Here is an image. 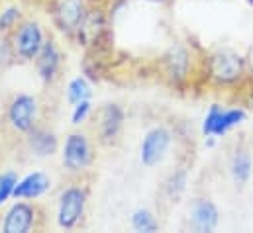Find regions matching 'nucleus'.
<instances>
[{"mask_svg": "<svg viewBox=\"0 0 253 233\" xmlns=\"http://www.w3.org/2000/svg\"><path fill=\"white\" fill-rule=\"evenodd\" d=\"M86 204H88V190L75 182L65 186L59 194L57 200V210H55V222L61 230H75L86 212Z\"/></svg>", "mask_w": 253, "mask_h": 233, "instance_id": "1", "label": "nucleus"}, {"mask_svg": "<svg viewBox=\"0 0 253 233\" xmlns=\"http://www.w3.org/2000/svg\"><path fill=\"white\" fill-rule=\"evenodd\" d=\"M12 51L22 61H36L38 53L42 51L47 36L43 32V26L38 20H22L14 32H12Z\"/></svg>", "mask_w": 253, "mask_h": 233, "instance_id": "2", "label": "nucleus"}, {"mask_svg": "<svg viewBox=\"0 0 253 233\" xmlns=\"http://www.w3.org/2000/svg\"><path fill=\"white\" fill-rule=\"evenodd\" d=\"M61 161L71 175H81L86 169H90L94 161V149L86 133L73 131L65 137L63 145H61Z\"/></svg>", "mask_w": 253, "mask_h": 233, "instance_id": "3", "label": "nucleus"}, {"mask_svg": "<svg viewBox=\"0 0 253 233\" xmlns=\"http://www.w3.org/2000/svg\"><path fill=\"white\" fill-rule=\"evenodd\" d=\"M38 98L32 94H16L6 110V119L8 125L16 131V133H24L28 135L36 125H38Z\"/></svg>", "mask_w": 253, "mask_h": 233, "instance_id": "4", "label": "nucleus"}, {"mask_svg": "<svg viewBox=\"0 0 253 233\" xmlns=\"http://www.w3.org/2000/svg\"><path fill=\"white\" fill-rule=\"evenodd\" d=\"M246 61L234 51H216L208 59V75L218 84H234L244 77Z\"/></svg>", "mask_w": 253, "mask_h": 233, "instance_id": "5", "label": "nucleus"}, {"mask_svg": "<svg viewBox=\"0 0 253 233\" xmlns=\"http://www.w3.org/2000/svg\"><path fill=\"white\" fill-rule=\"evenodd\" d=\"M246 119L244 108H222L220 104H212L202 121L204 137H222L230 129L238 127Z\"/></svg>", "mask_w": 253, "mask_h": 233, "instance_id": "6", "label": "nucleus"}, {"mask_svg": "<svg viewBox=\"0 0 253 233\" xmlns=\"http://www.w3.org/2000/svg\"><path fill=\"white\" fill-rule=\"evenodd\" d=\"M171 141H173V135L167 127H153L149 129L143 139H141V145H139V161L143 167H155L159 165L167 153H169V147H171Z\"/></svg>", "mask_w": 253, "mask_h": 233, "instance_id": "7", "label": "nucleus"}, {"mask_svg": "<svg viewBox=\"0 0 253 233\" xmlns=\"http://www.w3.org/2000/svg\"><path fill=\"white\" fill-rule=\"evenodd\" d=\"M38 206L30 200H16L0 220V230L4 233H30L36 230Z\"/></svg>", "mask_w": 253, "mask_h": 233, "instance_id": "8", "label": "nucleus"}, {"mask_svg": "<svg viewBox=\"0 0 253 233\" xmlns=\"http://www.w3.org/2000/svg\"><path fill=\"white\" fill-rule=\"evenodd\" d=\"M86 12H88L86 0H57L53 6V20L65 36L75 38Z\"/></svg>", "mask_w": 253, "mask_h": 233, "instance_id": "9", "label": "nucleus"}, {"mask_svg": "<svg viewBox=\"0 0 253 233\" xmlns=\"http://www.w3.org/2000/svg\"><path fill=\"white\" fill-rule=\"evenodd\" d=\"M34 63H36L38 75H40V78L43 82H47V84L55 82L57 77H59L61 65H63V55H61V49H59L57 41L51 39V38H47L45 43H43V47H42V51L38 53V57H36Z\"/></svg>", "mask_w": 253, "mask_h": 233, "instance_id": "10", "label": "nucleus"}, {"mask_svg": "<svg viewBox=\"0 0 253 233\" xmlns=\"http://www.w3.org/2000/svg\"><path fill=\"white\" fill-rule=\"evenodd\" d=\"M51 188V178L43 171H34L18 178L14 188V200H38Z\"/></svg>", "mask_w": 253, "mask_h": 233, "instance_id": "11", "label": "nucleus"}, {"mask_svg": "<svg viewBox=\"0 0 253 233\" xmlns=\"http://www.w3.org/2000/svg\"><path fill=\"white\" fill-rule=\"evenodd\" d=\"M124 127V112L118 104H106L98 114V139L106 145L114 143Z\"/></svg>", "mask_w": 253, "mask_h": 233, "instance_id": "12", "label": "nucleus"}, {"mask_svg": "<svg viewBox=\"0 0 253 233\" xmlns=\"http://www.w3.org/2000/svg\"><path fill=\"white\" fill-rule=\"evenodd\" d=\"M218 222H220L218 208L210 200H204V198L194 200L190 208V226L196 232H214Z\"/></svg>", "mask_w": 253, "mask_h": 233, "instance_id": "13", "label": "nucleus"}, {"mask_svg": "<svg viewBox=\"0 0 253 233\" xmlns=\"http://www.w3.org/2000/svg\"><path fill=\"white\" fill-rule=\"evenodd\" d=\"M104 28H106V22H104V14L102 10H90L86 12L83 24L79 26L75 38L83 43V45H94L100 36L104 34Z\"/></svg>", "mask_w": 253, "mask_h": 233, "instance_id": "14", "label": "nucleus"}, {"mask_svg": "<svg viewBox=\"0 0 253 233\" xmlns=\"http://www.w3.org/2000/svg\"><path fill=\"white\" fill-rule=\"evenodd\" d=\"M26 141H28L30 151H32L36 157H51V155L57 151V147H59L55 133H51V131H47V129H42V127H38V125L28 133Z\"/></svg>", "mask_w": 253, "mask_h": 233, "instance_id": "15", "label": "nucleus"}, {"mask_svg": "<svg viewBox=\"0 0 253 233\" xmlns=\"http://www.w3.org/2000/svg\"><path fill=\"white\" fill-rule=\"evenodd\" d=\"M65 94H67V102L71 106H75V104H79L83 100H90L92 90H90V84H88V80L84 77H75L73 80H69Z\"/></svg>", "mask_w": 253, "mask_h": 233, "instance_id": "16", "label": "nucleus"}, {"mask_svg": "<svg viewBox=\"0 0 253 233\" xmlns=\"http://www.w3.org/2000/svg\"><path fill=\"white\" fill-rule=\"evenodd\" d=\"M230 171H232V176H234V180L238 184H246L250 175H252V159H250V155L244 153V151L236 153L234 159H232Z\"/></svg>", "mask_w": 253, "mask_h": 233, "instance_id": "17", "label": "nucleus"}, {"mask_svg": "<svg viewBox=\"0 0 253 233\" xmlns=\"http://www.w3.org/2000/svg\"><path fill=\"white\" fill-rule=\"evenodd\" d=\"M131 228L135 230V232H143V233H153L159 230V224H157V220H155V216L149 212V210H145V208H139V210H135L133 214H131Z\"/></svg>", "mask_w": 253, "mask_h": 233, "instance_id": "18", "label": "nucleus"}, {"mask_svg": "<svg viewBox=\"0 0 253 233\" xmlns=\"http://www.w3.org/2000/svg\"><path fill=\"white\" fill-rule=\"evenodd\" d=\"M20 22H22V8L20 6H8L0 12V32L2 34H12Z\"/></svg>", "mask_w": 253, "mask_h": 233, "instance_id": "19", "label": "nucleus"}, {"mask_svg": "<svg viewBox=\"0 0 253 233\" xmlns=\"http://www.w3.org/2000/svg\"><path fill=\"white\" fill-rule=\"evenodd\" d=\"M18 178H20V176L16 175L14 171L0 173V208L14 196V188H16Z\"/></svg>", "mask_w": 253, "mask_h": 233, "instance_id": "20", "label": "nucleus"}, {"mask_svg": "<svg viewBox=\"0 0 253 233\" xmlns=\"http://www.w3.org/2000/svg\"><path fill=\"white\" fill-rule=\"evenodd\" d=\"M90 114H92V102H90V100H83V102H79V104L73 106L71 123H73V125H81V123H84V121L88 119Z\"/></svg>", "mask_w": 253, "mask_h": 233, "instance_id": "21", "label": "nucleus"}, {"mask_svg": "<svg viewBox=\"0 0 253 233\" xmlns=\"http://www.w3.org/2000/svg\"><path fill=\"white\" fill-rule=\"evenodd\" d=\"M145 2H157V4H161V2H167V0H145Z\"/></svg>", "mask_w": 253, "mask_h": 233, "instance_id": "22", "label": "nucleus"}, {"mask_svg": "<svg viewBox=\"0 0 253 233\" xmlns=\"http://www.w3.org/2000/svg\"><path fill=\"white\" fill-rule=\"evenodd\" d=\"M248 2H250V4H253V0H248Z\"/></svg>", "mask_w": 253, "mask_h": 233, "instance_id": "23", "label": "nucleus"}]
</instances>
